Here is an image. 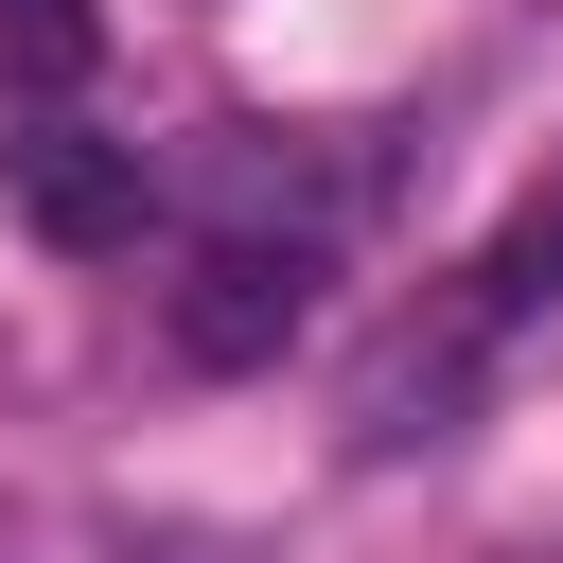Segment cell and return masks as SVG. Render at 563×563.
<instances>
[{"instance_id":"obj_1","label":"cell","mask_w":563,"mask_h":563,"mask_svg":"<svg viewBox=\"0 0 563 563\" xmlns=\"http://www.w3.org/2000/svg\"><path fill=\"white\" fill-rule=\"evenodd\" d=\"M0 211H18L35 246H70V264H106V246H141V211H158V176H141V141H106V123H70V106H35V123L0 141Z\"/></svg>"},{"instance_id":"obj_2","label":"cell","mask_w":563,"mask_h":563,"mask_svg":"<svg viewBox=\"0 0 563 563\" xmlns=\"http://www.w3.org/2000/svg\"><path fill=\"white\" fill-rule=\"evenodd\" d=\"M299 317H317V246H299V229H282V246H264V229H229V246L176 282V352H194V369H264Z\"/></svg>"},{"instance_id":"obj_3","label":"cell","mask_w":563,"mask_h":563,"mask_svg":"<svg viewBox=\"0 0 563 563\" xmlns=\"http://www.w3.org/2000/svg\"><path fill=\"white\" fill-rule=\"evenodd\" d=\"M88 53H106V18H88V0H0V70H18L35 106H70V88H88Z\"/></svg>"}]
</instances>
